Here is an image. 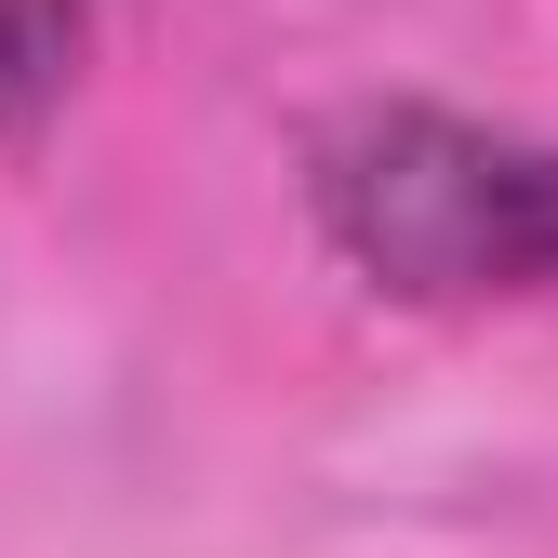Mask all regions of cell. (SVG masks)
I'll return each instance as SVG.
<instances>
[{
    "mask_svg": "<svg viewBox=\"0 0 558 558\" xmlns=\"http://www.w3.org/2000/svg\"><path fill=\"white\" fill-rule=\"evenodd\" d=\"M81 66H94V0H0V147L66 120Z\"/></svg>",
    "mask_w": 558,
    "mask_h": 558,
    "instance_id": "obj_2",
    "label": "cell"
},
{
    "mask_svg": "<svg viewBox=\"0 0 558 558\" xmlns=\"http://www.w3.org/2000/svg\"><path fill=\"white\" fill-rule=\"evenodd\" d=\"M306 227L386 306H558V147L465 107H332L306 133Z\"/></svg>",
    "mask_w": 558,
    "mask_h": 558,
    "instance_id": "obj_1",
    "label": "cell"
}]
</instances>
